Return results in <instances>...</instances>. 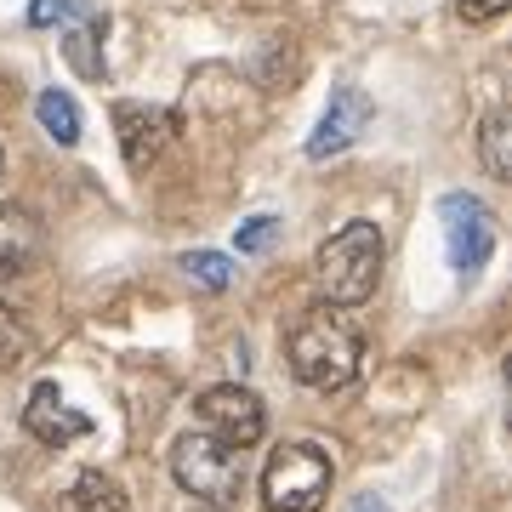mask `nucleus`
I'll return each instance as SVG.
<instances>
[{"mask_svg": "<svg viewBox=\"0 0 512 512\" xmlns=\"http://www.w3.org/2000/svg\"><path fill=\"white\" fill-rule=\"evenodd\" d=\"M114 131H120V154L131 171H143L148 160H160V148L177 131L171 109H148V103H114Z\"/></svg>", "mask_w": 512, "mask_h": 512, "instance_id": "obj_7", "label": "nucleus"}, {"mask_svg": "<svg viewBox=\"0 0 512 512\" xmlns=\"http://www.w3.org/2000/svg\"><path fill=\"white\" fill-rule=\"evenodd\" d=\"M285 359H291V376L313 393H336L359 376V359H365V336L353 330V319L330 308H308L291 325V342H285Z\"/></svg>", "mask_w": 512, "mask_h": 512, "instance_id": "obj_1", "label": "nucleus"}, {"mask_svg": "<svg viewBox=\"0 0 512 512\" xmlns=\"http://www.w3.org/2000/svg\"><path fill=\"white\" fill-rule=\"evenodd\" d=\"M194 416H200V433L205 439L228 444V450H251V444H262V433H268V410H262V399H256L251 387L239 382H222V387H205L200 399H194Z\"/></svg>", "mask_w": 512, "mask_h": 512, "instance_id": "obj_5", "label": "nucleus"}, {"mask_svg": "<svg viewBox=\"0 0 512 512\" xmlns=\"http://www.w3.org/2000/svg\"><path fill=\"white\" fill-rule=\"evenodd\" d=\"M69 12H74V0H35V6H29V23H35V29H46V23L69 18Z\"/></svg>", "mask_w": 512, "mask_h": 512, "instance_id": "obj_18", "label": "nucleus"}, {"mask_svg": "<svg viewBox=\"0 0 512 512\" xmlns=\"http://www.w3.org/2000/svg\"><path fill=\"white\" fill-rule=\"evenodd\" d=\"M23 433L40 439V444H52V450H63V444L92 433V416H80L74 404H63L57 382H35V393H29V404H23Z\"/></svg>", "mask_w": 512, "mask_h": 512, "instance_id": "obj_9", "label": "nucleus"}, {"mask_svg": "<svg viewBox=\"0 0 512 512\" xmlns=\"http://www.w3.org/2000/svg\"><path fill=\"white\" fill-rule=\"evenodd\" d=\"M382 228L376 222H348V228H336V234L319 245L313 256V279H319V291L336 302V308H359L370 302L376 291V279H382Z\"/></svg>", "mask_w": 512, "mask_h": 512, "instance_id": "obj_2", "label": "nucleus"}, {"mask_svg": "<svg viewBox=\"0 0 512 512\" xmlns=\"http://www.w3.org/2000/svg\"><path fill=\"white\" fill-rule=\"evenodd\" d=\"M336 467L319 444H279L268 467H262V507L268 512H319L325 507Z\"/></svg>", "mask_w": 512, "mask_h": 512, "instance_id": "obj_3", "label": "nucleus"}, {"mask_svg": "<svg viewBox=\"0 0 512 512\" xmlns=\"http://www.w3.org/2000/svg\"><path fill=\"white\" fill-rule=\"evenodd\" d=\"M57 512H126V490H120L109 473L86 467V473H74L69 484L57 490Z\"/></svg>", "mask_w": 512, "mask_h": 512, "instance_id": "obj_11", "label": "nucleus"}, {"mask_svg": "<svg viewBox=\"0 0 512 512\" xmlns=\"http://www.w3.org/2000/svg\"><path fill=\"white\" fill-rule=\"evenodd\" d=\"M370 114H376L370 92H359V86H342V92H330L325 120H319V131L308 137V160H330V154L353 148V143H359V131L370 126Z\"/></svg>", "mask_w": 512, "mask_h": 512, "instance_id": "obj_8", "label": "nucleus"}, {"mask_svg": "<svg viewBox=\"0 0 512 512\" xmlns=\"http://www.w3.org/2000/svg\"><path fill=\"white\" fill-rule=\"evenodd\" d=\"M353 512H387V507L376 501V495H359V501H353Z\"/></svg>", "mask_w": 512, "mask_h": 512, "instance_id": "obj_20", "label": "nucleus"}, {"mask_svg": "<svg viewBox=\"0 0 512 512\" xmlns=\"http://www.w3.org/2000/svg\"><path fill=\"white\" fill-rule=\"evenodd\" d=\"M183 274L194 279L200 291H228L234 268H228V256H222V251H188L183 256Z\"/></svg>", "mask_w": 512, "mask_h": 512, "instance_id": "obj_16", "label": "nucleus"}, {"mask_svg": "<svg viewBox=\"0 0 512 512\" xmlns=\"http://www.w3.org/2000/svg\"><path fill=\"white\" fill-rule=\"evenodd\" d=\"M274 234H279L274 217H251L245 228H239V251H245V256H251V251H268V245H274Z\"/></svg>", "mask_w": 512, "mask_h": 512, "instance_id": "obj_17", "label": "nucleus"}, {"mask_svg": "<svg viewBox=\"0 0 512 512\" xmlns=\"http://www.w3.org/2000/svg\"><path fill=\"white\" fill-rule=\"evenodd\" d=\"M456 6H461V18L467 23H490V18L507 12V0H456Z\"/></svg>", "mask_w": 512, "mask_h": 512, "instance_id": "obj_19", "label": "nucleus"}, {"mask_svg": "<svg viewBox=\"0 0 512 512\" xmlns=\"http://www.w3.org/2000/svg\"><path fill=\"white\" fill-rule=\"evenodd\" d=\"M97 46H103V18L86 12L80 29H69V40H63V57H69L86 80H103V52H97Z\"/></svg>", "mask_w": 512, "mask_h": 512, "instance_id": "obj_14", "label": "nucleus"}, {"mask_svg": "<svg viewBox=\"0 0 512 512\" xmlns=\"http://www.w3.org/2000/svg\"><path fill=\"white\" fill-rule=\"evenodd\" d=\"M171 478L188 495L211 501V507H228L239 495V484H245V456L217 439H205V433H183L177 450H171Z\"/></svg>", "mask_w": 512, "mask_h": 512, "instance_id": "obj_4", "label": "nucleus"}, {"mask_svg": "<svg viewBox=\"0 0 512 512\" xmlns=\"http://www.w3.org/2000/svg\"><path fill=\"white\" fill-rule=\"evenodd\" d=\"M29 353H35V336H29V325H23L18 313L0 302V370H18Z\"/></svg>", "mask_w": 512, "mask_h": 512, "instance_id": "obj_15", "label": "nucleus"}, {"mask_svg": "<svg viewBox=\"0 0 512 512\" xmlns=\"http://www.w3.org/2000/svg\"><path fill=\"white\" fill-rule=\"evenodd\" d=\"M478 160H484V171H490L495 183H512V120L501 109L478 131Z\"/></svg>", "mask_w": 512, "mask_h": 512, "instance_id": "obj_13", "label": "nucleus"}, {"mask_svg": "<svg viewBox=\"0 0 512 512\" xmlns=\"http://www.w3.org/2000/svg\"><path fill=\"white\" fill-rule=\"evenodd\" d=\"M444 217V245H450V268L456 274H478L495 251V217L478 194H444L439 200Z\"/></svg>", "mask_w": 512, "mask_h": 512, "instance_id": "obj_6", "label": "nucleus"}, {"mask_svg": "<svg viewBox=\"0 0 512 512\" xmlns=\"http://www.w3.org/2000/svg\"><path fill=\"white\" fill-rule=\"evenodd\" d=\"M35 120H40V131L52 137V143H63V148H74L80 143V109H74V97L69 92H40L35 97Z\"/></svg>", "mask_w": 512, "mask_h": 512, "instance_id": "obj_12", "label": "nucleus"}, {"mask_svg": "<svg viewBox=\"0 0 512 512\" xmlns=\"http://www.w3.org/2000/svg\"><path fill=\"white\" fill-rule=\"evenodd\" d=\"M46 256V228L29 205H6L0 211V279L35 274V262Z\"/></svg>", "mask_w": 512, "mask_h": 512, "instance_id": "obj_10", "label": "nucleus"}]
</instances>
